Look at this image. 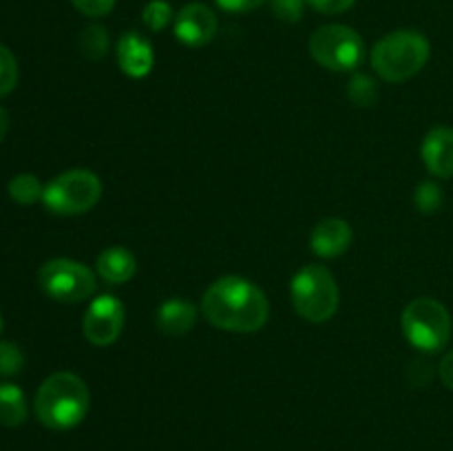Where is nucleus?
Masks as SVG:
<instances>
[{
	"label": "nucleus",
	"mask_w": 453,
	"mask_h": 451,
	"mask_svg": "<svg viewBox=\"0 0 453 451\" xmlns=\"http://www.w3.org/2000/svg\"><path fill=\"white\" fill-rule=\"evenodd\" d=\"M102 197V181L88 168H71L44 186L42 203L49 212L62 217L82 215L96 208Z\"/></svg>",
	"instance_id": "obj_6"
},
{
	"label": "nucleus",
	"mask_w": 453,
	"mask_h": 451,
	"mask_svg": "<svg viewBox=\"0 0 453 451\" xmlns=\"http://www.w3.org/2000/svg\"><path fill=\"white\" fill-rule=\"evenodd\" d=\"M118 65L128 78H146L153 71L155 53L149 40L140 35L137 31H127L119 35L118 47H115Z\"/></svg>",
	"instance_id": "obj_11"
},
{
	"label": "nucleus",
	"mask_w": 453,
	"mask_h": 451,
	"mask_svg": "<svg viewBox=\"0 0 453 451\" xmlns=\"http://www.w3.org/2000/svg\"><path fill=\"white\" fill-rule=\"evenodd\" d=\"M9 197L13 199L20 206H31V203L40 202L44 195V186L40 184V180L31 172H20V175L13 177L7 186Z\"/></svg>",
	"instance_id": "obj_17"
},
{
	"label": "nucleus",
	"mask_w": 453,
	"mask_h": 451,
	"mask_svg": "<svg viewBox=\"0 0 453 451\" xmlns=\"http://www.w3.org/2000/svg\"><path fill=\"white\" fill-rule=\"evenodd\" d=\"M18 84V62L4 44H0V97L9 96Z\"/></svg>",
	"instance_id": "obj_22"
},
{
	"label": "nucleus",
	"mask_w": 453,
	"mask_h": 451,
	"mask_svg": "<svg viewBox=\"0 0 453 451\" xmlns=\"http://www.w3.org/2000/svg\"><path fill=\"white\" fill-rule=\"evenodd\" d=\"M124 330V305L118 296H93L82 318L84 339L97 348L115 343Z\"/></svg>",
	"instance_id": "obj_9"
},
{
	"label": "nucleus",
	"mask_w": 453,
	"mask_h": 451,
	"mask_svg": "<svg viewBox=\"0 0 453 451\" xmlns=\"http://www.w3.org/2000/svg\"><path fill=\"white\" fill-rule=\"evenodd\" d=\"M310 56L327 71H354L365 57V42L345 25H326L310 35Z\"/></svg>",
	"instance_id": "obj_7"
},
{
	"label": "nucleus",
	"mask_w": 453,
	"mask_h": 451,
	"mask_svg": "<svg viewBox=\"0 0 453 451\" xmlns=\"http://www.w3.org/2000/svg\"><path fill=\"white\" fill-rule=\"evenodd\" d=\"M71 4H73L80 13H84V16L102 18L106 16V13L113 11L115 0H71Z\"/></svg>",
	"instance_id": "obj_25"
},
{
	"label": "nucleus",
	"mask_w": 453,
	"mask_h": 451,
	"mask_svg": "<svg viewBox=\"0 0 453 451\" xmlns=\"http://www.w3.org/2000/svg\"><path fill=\"white\" fill-rule=\"evenodd\" d=\"M401 327L405 339L420 352H441L451 339V314L441 301L418 296L403 310Z\"/></svg>",
	"instance_id": "obj_5"
},
{
	"label": "nucleus",
	"mask_w": 453,
	"mask_h": 451,
	"mask_svg": "<svg viewBox=\"0 0 453 451\" xmlns=\"http://www.w3.org/2000/svg\"><path fill=\"white\" fill-rule=\"evenodd\" d=\"M202 314L224 332L252 334L268 323L270 303L259 286L243 277H219L202 296Z\"/></svg>",
	"instance_id": "obj_1"
},
{
	"label": "nucleus",
	"mask_w": 453,
	"mask_h": 451,
	"mask_svg": "<svg viewBox=\"0 0 453 451\" xmlns=\"http://www.w3.org/2000/svg\"><path fill=\"white\" fill-rule=\"evenodd\" d=\"M25 367V354L12 340H0V376H13Z\"/></svg>",
	"instance_id": "obj_23"
},
{
	"label": "nucleus",
	"mask_w": 453,
	"mask_h": 451,
	"mask_svg": "<svg viewBox=\"0 0 453 451\" xmlns=\"http://www.w3.org/2000/svg\"><path fill=\"white\" fill-rule=\"evenodd\" d=\"M38 283L47 296L60 303H82L97 292L93 270L73 259H51L38 270Z\"/></svg>",
	"instance_id": "obj_8"
},
{
	"label": "nucleus",
	"mask_w": 453,
	"mask_h": 451,
	"mask_svg": "<svg viewBox=\"0 0 453 451\" xmlns=\"http://www.w3.org/2000/svg\"><path fill=\"white\" fill-rule=\"evenodd\" d=\"M197 310L186 299H168L157 308V327L168 336H184L188 334L190 327L195 325Z\"/></svg>",
	"instance_id": "obj_14"
},
{
	"label": "nucleus",
	"mask_w": 453,
	"mask_h": 451,
	"mask_svg": "<svg viewBox=\"0 0 453 451\" xmlns=\"http://www.w3.org/2000/svg\"><path fill=\"white\" fill-rule=\"evenodd\" d=\"M173 29H175L177 40L181 44L199 49L215 38L219 22H217L215 11L211 7H206L203 3H190L177 11Z\"/></svg>",
	"instance_id": "obj_10"
},
{
	"label": "nucleus",
	"mask_w": 453,
	"mask_h": 451,
	"mask_svg": "<svg viewBox=\"0 0 453 451\" xmlns=\"http://www.w3.org/2000/svg\"><path fill=\"white\" fill-rule=\"evenodd\" d=\"M352 226L341 217H327L321 219L312 230L310 237V248L314 255L323 256V259H332V256H341L349 246H352Z\"/></svg>",
	"instance_id": "obj_12"
},
{
	"label": "nucleus",
	"mask_w": 453,
	"mask_h": 451,
	"mask_svg": "<svg viewBox=\"0 0 453 451\" xmlns=\"http://www.w3.org/2000/svg\"><path fill=\"white\" fill-rule=\"evenodd\" d=\"M357 0H308V4L312 9H317L319 13H326V16H336V13H343L348 9L354 7Z\"/></svg>",
	"instance_id": "obj_27"
},
{
	"label": "nucleus",
	"mask_w": 453,
	"mask_h": 451,
	"mask_svg": "<svg viewBox=\"0 0 453 451\" xmlns=\"http://www.w3.org/2000/svg\"><path fill=\"white\" fill-rule=\"evenodd\" d=\"M27 398L18 385L0 383V424L3 427H20L27 420Z\"/></svg>",
	"instance_id": "obj_16"
},
{
	"label": "nucleus",
	"mask_w": 453,
	"mask_h": 451,
	"mask_svg": "<svg viewBox=\"0 0 453 451\" xmlns=\"http://www.w3.org/2000/svg\"><path fill=\"white\" fill-rule=\"evenodd\" d=\"M438 376H441L442 385L453 392V349L442 356L441 365H438Z\"/></svg>",
	"instance_id": "obj_29"
},
{
	"label": "nucleus",
	"mask_w": 453,
	"mask_h": 451,
	"mask_svg": "<svg viewBox=\"0 0 453 451\" xmlns=\"http://www.w3.org/2000/svg\"><path fill=\"white\" fill-rule=\"evenodd\" d=\"M7 131H9V115H7V111L0 109V141L4 140Z\"/></svg>",
	"instance_id": "obj_30"
},
{
	"label": "nucleus",
	"mask_w": 453,
	"mask_h": 451,
	"mask_svg": "<svg viewBox=\"0 0 453 451\" xmlns=\"http://www.w3.org/2000/svg\"><path fill=\"white\" fill-rule=\"evenodd\" d=\"M420 155L434 177L449 180L453 177V128L436 126L425 135Z\"/></svg>",
	"instance_id": "obj_13"
},
{
	"label": "nucleus",
	"mask_w": 453,
	"mask_h": 451,
	"mask_svg": "<svg viewBox=\"0 0 453 451\" xmlns=\"http://www.w3.org/2000/svg\"><path fill=\"white\" fill-rule=\"evenodd\" d=\"M429 40L420 31L398 29L383 35L372 49V66L385 82H405L427 65Z\"/></svg>",
	"instance_id": "obj_3"
},
{
	"label": "nucleus",
	"mask_w": 453,
	"mask_h": 451,
	"mask_svg": "<svg viewBox=\"0 0 453 451\" xmlns=\"http://www.w3.org/2000/svg\"><path fill=\"white\" fill-rule=\"evenodd\" d=\"M292 305L310 323H326L339 310V286L334 274L323 265H305L292 277Z\"/></svg>",
	"instance_id": "obj_4"
},
{
	"label": "nucleus",
	"mask_w": 453,
	"mask_h": 451,
	"mask_svg": "<svg viewBox=\"0 0 453 451\" xmlns=\"http://www.w3.org/2000/svg\"><path fill=\"white\" fill-rule=\"evenodd\" d=\"M308 0H270V9L283 22H299Z\"/></svg>",
	"instance_id": "obj_24"
},
{
	"label": "nucleus",
	"mask_w": 453,
	"mask_h": 451,
	"mask_svg": "<svg viewBox=\"0 0 453 451\" xmlns=\"http://www.w3.org/2000/svg\"><path fill=\"white\" fill-rule=\"evenodd\" d=\"M80 53H82L87 60H102L109 51V31L102 25H88L84 27L82 34H80L78 40Z\"/></svg>",
	"instance_id": "obj_18"
},
{
	"label": "nucleus",
	"mask_w": 453,
	"mask_h": 451,
	"mask_svg": "<svg viewBox=\"0 0 453 451\" xmlns=\"http://www.w3.org/2000/svg\"><path fill=\"white\" fill-rule=\"evenodd\" d=\"M142 20H144L146 29L164 31L173 22V7L166 0H150L142 11Z\"/></svg>",
	"instance_id": "obj_20"
},
{
	"label": "nucleus",
	"mask_w": 453,
	"mask_h": 451,
	"mask_svg": "<svg viewBox=\"0 0 453 451\" xmlns=\"http://www.w3.org/2000/svg\"><path fill=\"white\" fill-rule=\"evenodd\" d=\"M217 4H219L224 11H230V13H246V11H252V9L261 7V4L265 3V0H215Z\"/></svg>",
	"instance_id": "obj_28"
},
{
	"label": "nucleus",
	"mask_w": 453,
	"mask_h": 451,
	"mask_svg": "<svg viewBox=\"0 0 453 451\" xmlns=\"http://www.w3.org/2000/svg\"><path fill=\"white\" fill-rule=\"evenodd\" d=\"M445 202V195H442V188L434 181H423V184L416 186V193H414V203L420 212L425 215H432L436 212L438 208L442 206Z\"/></svg>",
	"instance_id": "obj_21"
},
{
	"label": "nucleus",
	"mask_w": 453,
	"mask_h": 451,
	"mask_svg": "<svg viewBox=\"0 0 453 451\" xmlns=\"http://www.w3.org/2000/svg\"><path fill=\"white\" fill-rule=\"evenodd\" d=\"M0 330H3V318H0Z\"/></svg>",
	"instance_id": "obj_31"
},
{
	"label": "nucleus",
	"mask_w": 453,
	"mask_h": 451,
	"mask_svg": "<svg viewBox=\"0 0 453 451\" xmlns=\"http://www.w3.org/2000/svg\"><path fill=\"white\" fill-rule=\"evenodd\" d=\"M97 277L106 283H127L135 277L137 259L131 250L122 246L106 248L97 256Z\"/></svg>",
	"instance_id": "obj_15"
},
{
	"label": "nucleus",
	"mask_w": 453,
	"mask_h": 451,
	"mask_svg": "<svg viewBox=\"0 0 453 451\" xmlns=\"http://www.w3.org/2000/svg\"><path fill=\"white\" fill-rule=\"evenodd\" d=\"M348 97L357 106H363V109L376 106V102H379L380 97L379 84H376V80L370 78V75L354 73L348 84Z\"/></svg>",
	"instance_id": "obj_19"
},
{
	"label": "nucleus",
	"mask_w": 453,
	"mask_h": 451,
	"mask_svg": "<svg viewBox=\"0 0 453 451\" xmlns=\"http://www.w3.org/2000/svg\"><path fill=\"white\" fill-rule=\"evenodd\" d=\"M407 378H410V383L414 385V387H427V385L434 380L432 365L423 361H414L411 363L410 371H407Z\"/></svg>",
	"instance_id": "obj_26"
},
{
	"label": "nucleus",
	"mask_w": 453,
	"mask_h": 451,
	"mask_svg": "<svg viewBox=\"0 0 453 451\" xmlns=\"http://www.w3.org/2000/svg\"><path fill=\"white\" fill-rule=\"evenodd\" d=\"M91 402L87 383L71 371H56L42 380L35 394V416L40 423L56 432L78 427Z\"/></svg>",
	"instance_id": "obj_2"
}]
</instances>
